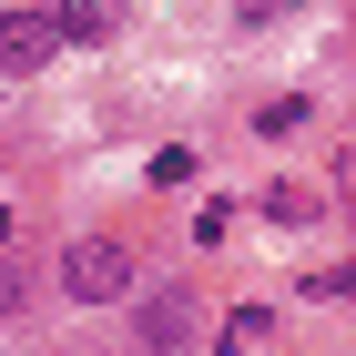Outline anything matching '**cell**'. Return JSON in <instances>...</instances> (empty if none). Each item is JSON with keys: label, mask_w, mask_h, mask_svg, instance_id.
Returning a JSON list of instances; mask_svg holds the SVG:
<instances>
[{"label": "cell", "mask_w": 356, "mask_h": 356, "mask_svg": "<svg viewBox=\"0 0 356 356\" xmlns=\"http://www.w3.org/2000/svg\"><path fill=\"white\" fill-rule=\"evenodd\" d=\"M133 346L143 356H193V296L184 285H143L133 296Z\"/></svg>", "instance_id": "obj_2"}, {"label": "cell", "mask_w": 356, "mask_h": 356, "mask_svg": "<svg viewBox=\"0 0 356 356\" xmlns=\"http://www.w3.org/2000/svg\"><path fill=\"white\" fill-rule=\"evenodd\" d=\"M41 61H61V31H51V10H0V72H10V82H31Z\"/></svg>", "instance_id": "obj_4"}, {"label": "cell", "mask_w": 356, "mask_h": 356, "mask_svg": "<svg viewBox=\"0 0 356 356\" xmlns=\"http://www.w3.org/2000/svg\"><path fill=\"white\" fill-rule=\"evenodd\" d=\"M21 316H31V275L0 265V326H21Z\"/></svg>", "instance_id": "obj_6"}, {"label": "cell", "mask_w": 356, "mask_h": 356, "mask_svg": "<svg viewBox=\"0 0 356 356\" xmlns=\"http://www.w3.org/2000/svg\"><path fill=\"white\" fill-rule=\"evenodd\" d=\"M61 296L72 305H133L143 296V254L122 234H72L61 245Z\"/></svg>", "instance_id": "obj_1"}, {"label": "cell", "mask_w": 356, "mask_h": 356, "mask_svg": "<svg viewBox=\"0 0 356 356\" xmlns=\"http://www.w3.org/2000/svg\"><path fill=\"white\" fill-rule=\"evenodd\" d=\"M61 31V51H112L122 31H133V0H41Z\"/></svg>", "instance_id": "obj_3"}, {"label": "cell", "mask_w": 356, "mask_h": 356, "mask_svg": "<svg viewBox=\"0 0 356 356\" xmlns=\"http://www.w3.org/2000/svg\"><path fill=\"white\" fill-rule=\"evenodd\" d=\"M285 10H296V0H245V21H285Z\"/></svg>", "instance_id": "obj_7"}, {"label": "cell", "mask_w": 356, "mask_h": 356, "mask_svg": "<svg viewBox=\"0 0 356 356\" xmlns=\"http://www.w3.org/2000/svg\"><path fill=\"white\" fill-rule=\"evenodd\" d=\"M305 112H316V102H305V92H275V102L254 112V133H265V143H285V133H296V122H305Z\"/></svg>", "instance_id": "obj_5"}]
</instances>
